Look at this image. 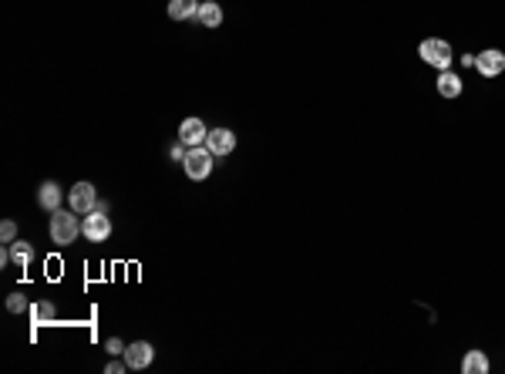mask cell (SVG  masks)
Returning a JSON list of instances; mask_svg holds the SVG:
<instances>
[{"label": "cell", "instance_id": "cell-12", "mask_svg": "<svg viewBox=\"0 0 505 374\" xmlns=\"http://www.w3.org/2000/svg\"><path fill=\"white\" fill-rule=\"evenodd\" d=\"M199 14V0H168V17L172 20H189Z\"/></svg>", "mask_w": 505, "mask_h": 374}, {"label": "cell", "instance_id": "cell-16", "mask_svg": "<svg viewBox=\"0 0 505 374\" xmlns=\"http://www.w3.org/2000/svg\"><path fill=\"white\" fill-rule=\"evenodd\" d=\"M54 304H47V300H41V304H34L31 307V320L34 324H51V320H54Z\"/></svg>", "mask_w": 505, "mask_h": 374}, {"label": "cell", "instance_id": "cell-3", "mask_svg": "<svg viewBox=\"0 0 505 374\" xmlns=\"http://www.w3.org/2000/svg\"><path fill=\"white\" fill-rule=\"evenodd\" d=\"M81 233L88 236L92 243H105L108 236H111V219H108V203H98L85 216V223H81Z\"/></svg>", "mask_w": 505, "mask_h": 374}, {"label": "cell", "instance_id": "cell-5", "mask_svg": "<svg viewBox=\"0 0 505 374\" xmlns=\"http://www.w3.org/2000/svg\"><path fill=\"white\" fill-rule=\"evenodd\" d=\"M68 206L75 209L77 216H88L94 206H98V192L92 182H75V189L68 192Z\"/></svg>", "mask_w": 505, "mask_h": 374}, {"label": "cell", "instance_id": "cell-2", "mask_svg": "<svg viewBox=\"0 0 505 374\" xmlns=\"http://www.w3.org/2000/svg\"><path fill=\"white\" fill-rule=\"evenodd\" d=\"M418 54H421V61L431 64V68H451V58H455V51H451V44L448 41H442V37H425L421 44H418Z\"/></svg>", "mask_w": 505, "mask_h": 374}, {"label": "cell", "instance_id": "cell-6", "mask_svg": "<svg viewBox=\"0 0 505 374\" xmlns=\"http://www.w3.org/2000/svg\"><path fill=\"white\" fill-rule=\"evenodd\" d=\"M152 361H155V347L149 341H135V344L125 347V364H128V371H145Z\"/></svg>", "mask_w": 505, "mask_h": 374}, {"label": "cell", "instance_id": "cell-18", "mask_svg": "<svg viewBox=\"0 0 505 374\" xmlns=\"http://www.w3.org/2000/svg\"><path fill=\"white\" fill-rule=\"evenodd\" d=\"M7 311H11V313H20V311H27V300H24V297H20V294H11V297H7Z\"/></svg>", "mask_w": 505, "mask_h": 374}, {"label": "cell", "instance_id": "cell-1", "mask_svg": "<svg viewBox=\"0 0 505 374\" xmlns=\"http://www.w3.org/2000/svg\"><path fill=\"white\" fill-rule=\"evenodd\" d=\"M77 236H81V223H77L75 209H54L51 213V239L58 247H71Z\"/></svg>", "mask_w": 505, "mask_h": 374}, {"label": "cell", "instance_id": "cell-13", "mask_svg": "<svg viewBox=\"0 0 505 374\" xmlns=\"http://www.w3.org/2000/svg\"><path fill=\"white\" fill-rule=\"evenodd\" d=\"M461 371L465 374H489V358H485V351H468L465 361H461Z\"/></svg>", "mask_w": 505, "mask_h": 374}, {"label": "cell", "instance_id": "cell-9", "mask_svg": "<svg viewBox=\"0 0 505 374\" xmlns=\"http://www.w3.org/2000/svg\"><path fill=\"white\" fill-rule=\"evenodd\" d=\"M206 135H209V128L202 125V118H185V122L179 125V142H182L185 149L206 145Z\"/></svg>", "mask_w": 505, "mask_h": 374}, {"label": "cell", "instance_id": "cell-17", "mask_svg": "<svg viewBox=\"0 0 505 374\" xmlns=\"http://www.w3.org/2000/svg\"><path fill=\"white\" fill-rule=\"evenodd\" d=\"M0 239H4V243H14L17 239V226L11 223V219H4V223H0Z\"/></svg>", "mask_w": 505, "mask_h": 374}, {"label": "cell", "instance_id": "cell-10", "mask_svg": "<svg viewBox=\"0 0 505 374\" xmlns=\"http://www.w3.org/2000/svg\"><path fill=\"white\" fill-rule=\"evenodd\" d=\"M37 203H41V209H47V213H54V209H61L64 203V192L58 182H41V189H37Z\"/></svg>", "mask_w": 505, "mask_h": 374}, {"label": "cell", "instance_id": "cell-19", "mask_svg": "<svg viewBox=\"0 0 505 374\" xmlns=\"http://www.w3.org/2000/svg\"><path fill=\"white\" fill-rule=\"evenodd\" d=\"M105 354L118 358V354H125V344L118 341V337H108V341H105Z\"/></svg>", "mask_w": 505, "mask_h": 374}, {"label": "cell", "instance_id": "cell-11", "mask_svg": "<svg viewBox=\"0 0 505 374\" xmlns=\"http://www.w3.org/2000/svg\"><path fill=\"white\" fill-rule=\"evenodd\" d=\"M196 17H199L202 27H209V31H213V27L223 24V7H219L216 0H206V4H199V14Z\"/></svg>", "mask_w": 505, "mask_h": 374}, {"label": "cell", "instance_id": "cell-20", "mask_svg": "<svg viewBox=\"0 0 505 374\" xmlns=\"http://www.w3.org/2000/svg\"><path fill=\"white\" fill-rule=\"evenodd\" d=\"M105 371L108 374H125V371H128V364H125V361H108Z\"/></svg>", "mask_w": 505, "mask_h": 374}, {"label": "cell", "instance_id": "cell-8", "mask_svg": "<svg viewBox=\"0 0 505 374\" xmlns=\"http://www.w3.org/2000/svg\"><path fill=\"white\" fill-rule=\"evenodd\" d=\"M206 149H209L213 156H230L232 149H236V132H230V128H209Z\"/></svg>", "mask_w": 505, "mask_h": 374}, {"label": "cell", "instance_id": "cell-21", "mask_svg": "<svg viewBox=\"0 0 505 374\" xmlns=\"http://www.w3.org/2000/svg\"><path fill=\"white\" fill-rule=\"evenodd\" d=\"M168 156L175 158V162H182V158H185V149H182V142H179V145H172V152H168Z\"/></svg>", "mask_w": 505, "mask_h": 374}, {"label": "cell", "instance_id": "cell-15", "mask_svg": "<svg viewBox=\"0 0 505 374\" xmlns=\"http://www.w3.org/2000/svg\"><path fill=\"white\" fill-rule=\"evenodd\" d=\"M11 256H14V263L24 270V266L34 260V247L31 243H24V239H14V243H11Z\"/></svg>", "mask_w": 505, "mask_h": 374}, {"label": "cell", "instance_id": "cell-4", "mask_svg": "<svg viewBox=\"0 0 505 374\" xmlns=\"http://www.w3.org/2000/svg\"><path fill=\"white\" fill-rule=\"evenodd\" d=\"M182 169H185V175H189L192 182L209 179V172H213V152H209L206 145L189 149V152H185V158H182Z\"/></svg>", "mask_w": 505, "mask_h": 374}, {"label": "cell", "instance_id": "cell-7", "mask_svg": "<svg viewBox=\"0 0 505 374\" xmlns=\"http://www.w3.org/2000/svg\"><path fill=\"white\" fill-rule=\"evenodd\" d=\"M475 71H478L482 78H499V75L505 71V54L502 51H495V47L482 51V54L475 58Z\"/></svg>", "mask_w": 505, "mask_h": 374}, {"label": "cell", "instance_id": "cell-14", "mask_svg": "<svg viewBox=\"0 0 505 374\" xmlns=\"http://www.w3.org/2000/svg\"><path fill=\"white\" fill-rule=\"evenodd\" d=\"M438 92H442L444 98H459L461 94V78L459 75H451V71L444 68L442 75H438Z\"/></svg>", "mask_w": 505, "mask_h": 374}]
</instances>
